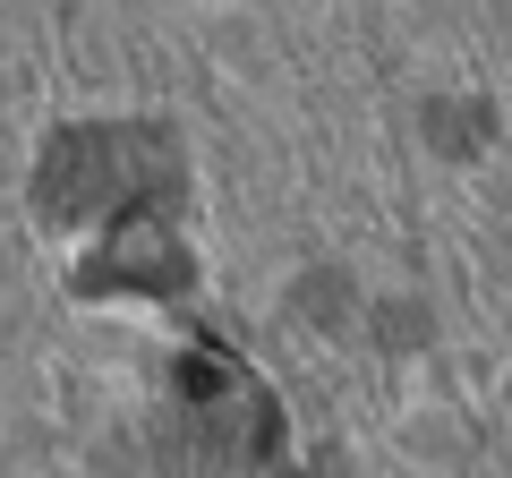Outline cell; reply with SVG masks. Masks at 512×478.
Instances as JSON below:
<instances>
[{
    "instance_id": "cell-1",
    "label": "cell",
    "mask_w": 512,
    "mask_h": 478,
    "mask_svg": "<svg viewBox=\"0 0 512 478\" xmlns=\"http://www.w3.org/2000/svg\"><path fill=\"white\" fill-rule=\"evenodd\" d=\"M137 197H180V146L163 129H77L43 163V214H120Z\"/></svg>"
},
{
    "instance_id": "cell-2",
    "label": "cell",
    "mask_w": 512,
    "mask_h": 478,
    "mask_svg": "<svg viewBox=\"0 0 512 478\" xmlns=\"http://www.w3.org/2000/svg\"><path fill=\"white\" fill-rule=\"evenodd\" d=\"M188 257H180V239L171 231H154V222H120V239H111L103 257H86L77 265V291H154V299H180L188 291Z\"/></svg>"
}]
</instances>
